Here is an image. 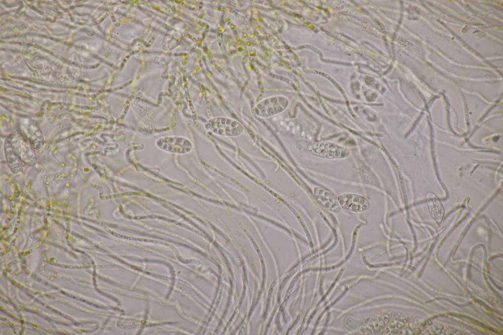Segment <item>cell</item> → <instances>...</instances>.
<instances>
[{"label":"cell","instance_id":"1","mask_svg":"<svg viewBox=\"0 0 503 335\" xmlns=\"http://www.w3.org/2000/svg\"><path fill=\"white\" fill-rule=\"evenodd\" d=\"M210 124L212 131L220 135L237 136L243 130V126L240 123L230 119L215 118L211 121Z\"/></svg>","mask_w":503,"mask_h":335},{"label":"cell","instance_id":"2","mask_svg":"<svg viewBox=\"0 0 503 335\" xmlns=\"http://www.w3.org/2000/svg\"><path fill=\"white\" fill-rule=\"evenodd\" d=\"M340 206L343 208L352 212H359L369 209L370 203L364 197L353 194H344L337 198Z\"/></svg>","mask_w":503,"mask_h":335},{"label":"cell","instance_id":"3","mask_svg":"<svg viewBox=\"0 0 503 335\" xmlns=\"http://www.w3.org/2000/svg\"><path fill=\"white\" fill-rule=\"evenodd\" d=\"M313 194L316 200L325 209L335 213L340 211L341 206L337 199L327 189L315 187L313 190Z\"/></svg>","mask_w":503,"mask_h":335},{"label":"cell","instance_id":"4","mask_svg":"<svg viewBox=\"0 0 503 335\" xmlns=\"http://www.w3.org/2000/svg\"><path fill=\"white\" fill-rule=\"evenodd\" d=\"M312 152L315 155L330 159L343 158L348 155L347 150L332 143L316 144Z\"/></svg>","mask_w":503,"mask_h":335},{"label":"cell","instance_id":"5","mask_svg":"<svg viewBox=\"0 0 503 335\" xmlns=\"http://www.w3.org/2000/svg\"><path fill=\"white\" fill-rule=\"evenodd\" d=\"M426 201L432 218L437 223L441 222L444 215V209L438 198L433 194H428Z\"/></svg>","mask_w":503,"mask_h":335}]
</instances>
